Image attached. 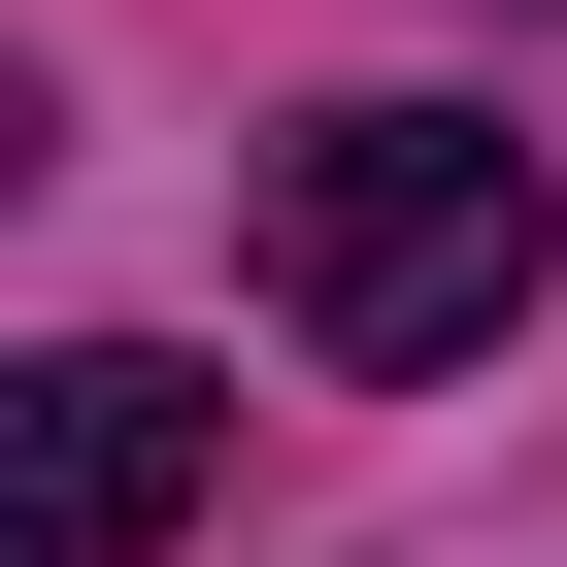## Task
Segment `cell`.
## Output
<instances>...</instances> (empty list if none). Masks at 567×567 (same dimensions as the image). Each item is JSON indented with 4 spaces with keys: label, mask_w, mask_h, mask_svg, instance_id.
I'll list each match as a JSON object with an SVG mask.
<instances>
[{
    "label": "cell",
    "mask_w": 567,
    "mask_h": 567,
    "mask_svg": "<svg viewBox=\"0 0 567 567\" xmlns=\"http://www.w3.org/2000/svg\"><path fill=\"white\" fill-rule=\"evenodd\" d=\"M200 467H234V401L167 334H34V368H0V567H167Z\"/></svg>",
    "instance_id": "2"
},
{
    "label": "cell",
    "mask_w": 567,
    "mask_h": 567,
    "mask_svg": "<svg viewBox=\"0 0 567 567\" xmlns=\"http://www.w3.org/2000/svg\"><path fill=\"white\" fill-rule=\"evenodd\" d=\"M534 267H567V200H534V134H467V101H334V134H267V301H301L334 368H501Z\"/></svg>",
    "instance_id": "1"
}]
</instances>
